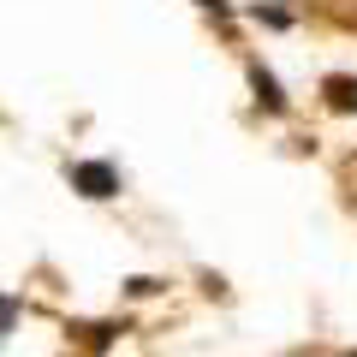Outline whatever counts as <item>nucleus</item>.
<instances>
[{"instance_id":"423d86ee","label":"nucleus","mask_w":357,"mask_h":357,"mask_svg":"<svg viewBox=\"0 0 357 357\" xmlns=\"http://www.w3.org/2000/svg\"><path fill=\"white\" fill-rule=\"evenodd\" d=\"M13 321H18V304H13V298H0V333L13 328Z\"/></svg>"},{"instance_id":"f03ea898","label":"nucleus","mask_w":357,"mask_h":357,"mask_svg":"<svg viewBox=\"0 0 357 357\" xmlns=\"http://www.w3.org/2000/svg\"><path fill=\"white\" fill-rule=\"evenodd\" d=\"M321 96H328L333 114H357V77H345V72L321 77Z\"/></svg>"},{"instance_id":"f257e3e1","label":"nucleus","mask_w":357,"mask_h":357,"mask_svg":"<svg viewBox=\"0 0 357 357\" xmlns=\"http://www.w3.org/2000/svg\"><path fill=\"white\" fill-rule=\"evenodd\" d=\"M72 185H77L84 197H96V203H102V197L119 191V173H114L107 161H77V167H72Z\"/></svg>"},{"instance_id":"20e7f679","label":"nucleus","mask_w":357,"mask_h":357,"mask_svg":"<svg viewBox=\"0 0 357 357\" xmlns=\"http://www.w3.org/2000/svg\"><path fill=\"white\" fill-rule=\"evenodd\" d=\"M114 333H119L114 321H96V328H89V340H84V351H89V357H102L107 345H114Z\"/></svg>"},{"instance_id":"0eeeda50","label":"nucleus","mask_w":357,"mask_h":357,"mask_svg":"<svg viewBox=\"0 0 357 357\" xmlns=\"http://www.w3.org/2000/svg\"><path fill=\"white\" fill-rule=\"evenodd\" d=\"M203 6H208V13H215V18H227V0H203Z\"/></svg>"},{"instance_id":"7ed1b4c3","label":"nucleus","mask_w":357,"mask_h":357,"mask_svg":"<svg viewBox=\"0 0 357 357\" xmlns=\"http://www.w3.org/2000/svg\"><path fill=\"white\" fill-rule=\"evenodd\" d=\"M250 89H256V102H262L268 114H280V107H286V96H280V77H274V72H262V66H250Z\"/></svg>"},{"instance_id":"39448f33","label":"nucleus","mask_w":357,"mask_h":357,"mask_svg":"<svg viewBox=\"0 0 357 357\" xmlns=\"http://www.w3.org/2000/svg\"><path fill=\"white\" fill-rule=\"evenodd\" d=\"M131 286V298H149V292H161V280H149V274H137V280H126Z\"/></svg>"}]
</instances>
